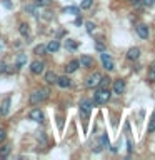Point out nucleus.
I'll return each instance as SVG.
<instances>
[{
	"label": "nucleus",
	"mask_w": 155,
	"mask_h": 160,
	"mask_svg": "<svg viewBox=\"0 0 155 160\" xmlns=\"http://www.w3.org/2000/svg\"><path fill=\"white\" fill-rule=\"evenodd\" d=\"M78 62H80V65H82V67H92V65H93V58L88 57V55H82Z\"/></svg>",
	"instance_id": "nucleus-13"
},
{
	"label": "nucleus",
	"mask_w": 155,
	"mask_h": 160,
	"mask_svg": "<svg viewBox=\"0 0 155 160\" xmlns=\"http://www.w3.org/2000/svg\"><path fill=\"white\" fill-rule=\"evenodd\" d=\"M5 70H7V65L3 62H0V72H5Z\"/></svg>",
	"instance_id": "nucleus-33"
},
{
	"label": "nucleus",
	"mask_w": 155,
	"mask_h": 160,
	"mask_svg": "<svg viewBox=\"0 0 155 160\" xmlns=\"http://www.w3.org/2000/svg\"><path fill=\"white\" fill-rule=\"evenodd\" d=\"M123 92H125V80H122V78L115 80V82H113V93L120 95Z\"/></svg>",
	"instance_id": "nucleus-8"
},
{
	"label": "nucleus",
	"mask_w": 155,
	"mask_h": 160,
	"mask_svg": "<svg viewBox=\"0 0 155 160\" xmlns=\"http://www.w3.org/2000/svg\"><path fill=\"white\" fill-rule=\"evenodd\" d=\"M78 67H80V62H78V60H72V62H68V63H67L65 70H67V73H73Z\"/></svg>",
	"instance_id": "nucleus-14"
},
{
	"label": "nucleus",
	"mask_w": 155,
	"mask_h": 160,
	"mask_svg": "<svg viewBox=\"0 0 155 160\" xmlns=\"http://www.w3.org/2000/svg\"><path fill=\"white\" fill-rule=\"evenodd\" d=\"M8 153H10V145H3V147H0V157H2V158H5Z\"/></svg>",
	"instance_id": "nucleus-20"
},
{
	"label": "nucleus",
	"mask_w": 155,
	"mask_h": 160,
	"mask_svg": "<svg viewBox=\"0 0 155 160\" xmlns=\"http://www.w3.org/2000/svg\"><path fill=\"white\" fill-rule=\"evenodd\" d=\"M110 100V92L108 88H100L95 92V97H93V102L95 103H107Z\"/></svg>",
	"instance_id": "nucleus-2"
},
{
	"label": "nucleus",
	"mask_w": 155,
	"mask_h": 160,
	"mask_svg": "<svg viewBox=\"0 0 155 160\" xmlns=\"http://www.w3.org/2000/svg\"><path fill=\"white\" fill-rule=\"evenodd\" d=\"M5 137H7V135H5V130H3V128H0V142H3Z\"/></svg>",
	"instance_id": "nucleus-32"
},
{
	"label": "nucleus",
	"mask_w": 155,
	"mask_h": 160,
	"mask_svg": "<svg viewBox=\"0 0 155 160\" xmlns=\"http://www.w3.org/2000/svg\"><path fill=\"white\" fill-rule=\"evenodd\" d=\"M43 62H40V60H35V62H32L30 63V70H32V73H35V75H40L43 72Z\"/></svg>",
	"instance_id": "nucleus-6"
},
{
	"label": "nucleus",
	"mask_w": 155,
	"mask_h": 160,
	"mask_svg": "<svg viewBox=\"0 0 155 160\" xmlns=\"http://www.w3.org/2000/svg\"><path fill=\"white\" fill-rule=\"evenodd\" d=\"M0 107H2V108H0V110H2V115H7L8 113V108H10V98H5L3 103L0 105Z\"/></svg>",
	"instance_id": "nucleus-16"
},
{
	"label": "nucleus",
	"mask_w": 155,
	"mask_h": 160,
	"mask_svg": "<svg viewBox=\"0 0 155 160\" xmlns=\"http://www.w3.org/2000/svg\"><path fill=\"white\" fill-rule=\"evenodd\" d=\"M137 33H138L140 38H147L148 37V27H147V25H143V23L137 25Z\"/></svg>",
	"instance_id": "nucleus-10"
},
{
	"label": "nucleus",
	"mask_w": 155,
	"mask_h": 160,
	"mask_svg": "<svg viewBox=\"0 0 155 160\" xmlns=\"http://www.w3.org/2000/svg\"><path fill=\"white\" fill-rule=\"evenodd\" d=\"M28 117H30V120H33V122H43V113H42V110L40 108H33L32 112L28 113Z\"/></svg>",
	"instance_id": "nucleus-7"
},
{
	"label": "nucleus",
	"mask_w": 155,
	"mask_h": 160,
	"mask_svg": "<svg viewBox=\"0 0 155 160\" xmlns=\"http://www.w3.org/2000/svg\"><path fill=\"white\" fill-rule=\"evenodd\" d=\"M65 47L70 48V50H75V48H77V42H73V40H67V42H65Z\"/></svg>",
	"instance_id": "nucleus-25"
},
{
	"label": "nucleus",
	"mask_w": 155,
	"mask_h": 160,
	"mask_svg": "<svg viewBox=\"0 0 155 160\" xmlns=\"http://www.w3.org/2000/svg\"><path fill=\"white\" fill-rule=\"evenodd\" d=\"M148 80H155V63L152 65V67H150V70H148Z\"/></svg>",
	"instance_id": "nucleus-27"
},
{
	"label": "nucleus",
	"mask_w": 155,
	"mask_h": 160,
	"mask_svg": "<svg viewBox=\"0 0 155 160\" xmlns=\"http://www.w3.org/2000/svg\"><path fill=\"white\" fill-rule=\"evenodd\" d=\"M90 110H92V102H90V100H82V102H80V113H82L83 117H88Z\"/></svg>",
	"instance_id": "nucleus-5"
},
{
	"label": "nucleus",
	"mask_w": 155,
	"mask_h": 160,
	"mask_svg": "<svg viewBox=\"0 0 155 160\" xmlns=\"http://www.w3.org/2000/svg\"><path fill=\"white\" fill-rule=\"evenodd\" d=\"M58 48H60V42H58V40H50L48 45H47V52L48 53H55Z\"/></svg>",
	"instance_id": "nucleus-11"
},
{
	"label": "nucleus",
	"mask_w": 155,
	"mask_h": 160,
	"mask_svg": "<svg viewBox=\"0 0 155 160\" xmlns=\"http://www.w3.org/2000/svg\"><path fill=\"white\" fill-rule=\"evenodd\" d=\"M93 30H95V25L92 22H87V32L88 33H93Z\"/></svg>",
	"instance_id": "nucleus-29"
},
{
	"label": "nucleus",
	"mask_w": 155,
	"mask_h": 160,
	"mask_svg": "<svg viewBox=\"0 0 155 160\" xmlns=\"http://www.w3.org/2000/svg\"><path fill=\"white\" fill-rule=\"evenodd\" d=\"M142 3L145 5V7H152V5L155 3V0H142Z\"/></svg>",
	"instance_id": "nucleus-30"
},
{
	"label": "nucleus",
	"mask_w": 155,
	"mask_h": 160,
	"mask_svg": "<svg viewBox=\"0 0 155 160\" xmlns=\"http://www.w3.org/2000/svg\"><path fill=\"white\" fill-rule=\"evenodd\" d=\"M100 143H102V147L103 148H107L110 147V143H108V137H107V133H103L102 137H100Z\"/></svg>",
	"instance_id": "nucleus-22"
},
{
	"label": "nucleus",
	"mask_w": 155,
	"mask_h": 160,
	"mask_svg": "<svg viewBox=\"0 0 155 160\" xmlns=\"http://www.w3.org/2000/svg\"><path fill=\"white\" fill-rule=\"evenodd\" d=\"M0 115H2V110H0Z\"/></svg>",
	"instance_id": "nucleus-38"
},
{
	"label": "nucleus",
	"mask_w": 155,
	"mask_h": 160,
	"mask_svg": "<svg viewBox=\"0 0 155 160\" xmlns=\"http://www.w3.org/2000/svg\"><path fill=\"white\" fill-rule=\"evenodd\" d=\"M45 50H47V47H43V45H38V47H35L33 53H37V55H43V53H45Z\"/></svg>",
	"instance_id": "nucleus-23"
},
{
	"label": "nucleus",
	"mask_w": 155,
	"mask_h": 160,
	"mask_svg": "<svg viewBox=\"0 0 155 160\" xmlns=\"http://www.w3.org/2000/svg\"><path fill=\"white\" fill-rule=\"evenodd\" d=\"M63 12H65V13L77 15V13H78V8H77V7H67V8H63Z\"/></svg>",
	"instance_id": "nucleus-24"
},
{
	"label": "nucleus",
	"mask_w": 155,
	"mask_h": 160,
	"mask_svg": "<svg viewBox=\"0 0 155 160\" xmlns=\"http://www.w3.org/2000/svg\"><path fill=\"white\" fill-rule=\"evenodd\" d=\"M47 97H48V92H47V90H43V88L35 90V92L30 95V103H32V105H38L40 102H43Z\"/></svg>",
	"instance_id": "nucleus-1"
},
{
	"label": "nucleus",
	"mask_w": 155,
	"mask_h": 160,
	"mask_svg": "<svg viewBox=\"0 0 155 160\" xmlns=\"http://www.w3.org/2000/svg\"><path fill=\"white\" fill-rule=\"evenodd\" d=\"M95 48H97L98 52H103V50H105V47H103V43H100V42H98L97 45H95Z\"/></svg>",
	"instance_id": "nucleus-31"
},
{
	"label": "nucleus",
	"mask_w": 155,
	"mask_h": 160,
	"mask_svg": "<svg viewBox=\"0 0 155 160\" xmlns=\"http://www.w3.org/2000/svg\"><path fill=\"white\" fill-rule=\"evenodd\" d=\"M130 2H132V5H138L140 2H142V0H130Z\"/></svg>",
	"instance_id": "nucleus-36"
},
{
	"label": "nucleus",
	"mask_w": 155,
	"mask_h": 160,
	"mask_svg": "<svg viewBox=\"0 0 155 160\" xmlns=\"http://www.w3.org/2000/svg\"><path fill=\"white\" fill-rule=\"evenodd\" d=\"M138 57H140V48L138 47H133V48H130L127 52V58L128 60H137Z\"/></svg>",
	"instance_id": "nucleus-12"
},
{
	"label": "nucleus",
	"mask_w": 155,
	"mask_h": 160,
	"mask_svg": "<svg viewBox=\"0 0 155 160\" xmlns=\"http://www.w3.org/2000/svg\"><path fill=\"white\" fill-rule=\"evenodd\" d=\"M92 2H93V0H83L80 7H82V8H90V7H92Z\"/></svg>",
	"instance_id": "nucleus-28"
},
{
	"label": "nucleus",
	"mask_w": 155,
	"mask_h": 160,
	"mask_svg": "<svg viewBox=\"0 0 155 160\" xmlns=\"http://www.w3.org/2000/svg\"><path fill=\"white\" fill-rule=\"evenodd\" d=\"M100 58H102V63H103V68H105V70L112 72V70L115 68V65H113V62H112V58H110V55L105 52V50H103L102 53H100Z\"/></svg>",
	"instance_id": "nucleus-4"
},
{
	"label": "nucleus",
	"mask_w": 155,
	"mask_h": 160,
	"mask_svg": "<svg viewBox=\"0 0 155 160\" xmlns=\"http://www.w3.org/2000/svg\"><path fill=\"white\" fill-rule=\"evenodd\" d=\"M3 5H5L7 8H10V2H8V0H3Z\"/></svg>",
	"instance_id": "nucleus-37"
},
{
	"label": "nucleus",
	"mask_w": 155,
	"mask_h": 160,
	"mask_svg": "<svg viewBox=\"0 0 155 160\" xmlns=\"http://www.w3.org/2000/svg\"><path fill=\"white\" fill-rule=\"evenodd\" d=\"M23 63H27V55L25 53H20L17 57V67H22Z\"/></svg>",
	"instance_id": "nucleus-19"
},
{
	"label": "nucleus",
	"mask_w": 155,
	"mask_h": 160,
	"mask_svg": "<svg viewBox=\"0 0 155 160\" xmlns=\"http://www.w3.org/2000/svg\"><path fill=\"white\" fill-rule=\"evenodd\" d=\"M25 10H27V12H30V13H33V12H35V8L32 7V5H30V7H27V8H25Z\"/></svg>",
	"instance_id": "nucleus-34"
},
{
	"label": "nucleus",
	"mask_w": 155,
	"mask_h": 160,
	"mask_svg": "<svg viewBox=\"0 0 155 160\" xmlns=\"http://www.w3.org/2000/svg\"><path fill=\"white\" fill-rule=\"evenodd\" d=\"M108 85H110V78L108 77H102V78H100V83H98L100 88H108Z\"/></svg>",
	"instance_id": "nucleus-18"
},
{
	"label": "nucleus",
	"mask_w": 155,
	"mask_h": 160,
	"mask_svg": "<svg viewBox=\"0 0 155 160\" xmlns=\"http://www.w3.org/2000/svg\"><path fill=\"white\" fill-rule=\"evenodd\" d=\"M147 132H148V133L155 132V115H152V118H150V122H148V127H147Z\"/></svg>",
	"instance_id": "nucleus-21"
},
{
	"label": "nucleus",
	"mask_w": 155,
	"mask_h": 160,
	"mask_svg": "<svg viewBox=\"0 0 155 160\" xmlns=\"http://www.w3.org/2000/svg\"><path fill=\"white\" fill-rule=\"evenodd\" d=\"M35 5L37 7H47V5H50V0H35Z\"/></svg>",
	"instance_id": "nucleus-26"
},
{
	"label": "nucleus",
	"mask_w": 155,
	"mask_h": 160,
	"mask_svg": "<svg viewBox=\"0 0 155 160\" xmlns=\"http://www.w3.org/2000/svg\"><path fill=\"white\" fill-rule=\"evenodd\" d=\"M57 73H55V72H47V73H45V82H47V83H57Z\"/></svg>",
	"instance_id": "nucleus-15"
},
{
	"label": "nucleus",
	"mask_w": 155,
	"mask_h": 160,
	"mask_svg": "<svg viewBox=\"0 0 155 160\" xmlns=\"http://www.w3.org/2000/svg\"><path fill=\"white\" fill-rule=\"evenodd\" d=\"M127 147H128V153H130V152L133 150V147H132V142H127Z\"/></svg>",
	"instance_id": "nucleus-35"
},
{
	"label": "nucleus",
	"mask_w": 155,
	"mask_h": 160,
	"mask_svg": "<svg viewBox=\"0 0 155 160\" xmlns=\"http://www.w3.org/2000/svg\"><path fill=\"white\" fill-rule=\"evenodd\" d=\"M57 85L62 88H68L70 85H72V82H70V78L67 77V75H63V77H58L57 78Z\"/></svg>",
	"instance_id": "nucleus-9"
},
{
	"label": "nucleus",
	"mask_w": 155,
	"mask_h": 160,
	"mask_svg": "<svg viewBox=\"0 0 155 160\" xmlns=\"http://www.w3.org/2000/svg\"><path fill=\"white\" fill-rule=\"evenodd\" d=\"M100 78H102V75H100L98 72H93L92 75H88V77H87V82H85V85H87L88 88L98 87V83H100Z\"/></svg>",
	"instance_id": "nucleus-3"
},
{
	"label": "nucleus",
	"mask_w": 155,
	"mask_h": 160,
	"mask_svg": "<svg viewBox=\"0 0 155 160\" xmlns=\"http://www.w3.org/2000/svg\"><path fill=\"white\" fill-rule=\"evenodd\" d=\"M18 32H20V35H23V37H28V33H30V30H28V25H27V23H20V27H18Z\"/></svg>",
	"instance_id": "nucleus-17"
}]
</instances>
